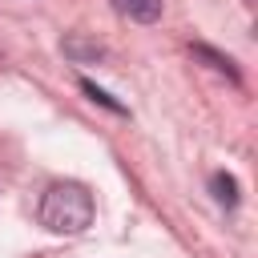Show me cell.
<instances>
[{"instance_id":"cell-4","label":"cell","mask_w":258,"mask_h":258,"mask_svg":"<svg viewBox=\"0 0 258 258\" xmlns=\"http://www.w3.org/2000/svg\"><path fill=\"white\" fill-rule=\"evenodd\" d=\"M210 189H214V198H218V206H238V181L230 177V173H214L210 177Z\"/></svg>"},{"instance_id":"cell-5","label":"cell","mask_w":258,"mask_h":258,"mask_svg":"<svg viewBox=\"0 0 258 258\" xmlns=\"http://www.w3.org/2000/svg\"><path fill=\"white\" fill-rule=\"evenodd\" d=\"M64 52L77 56V60H101V56H105L101 44H89V40H81V36H69V40H64Z\"/></svg>"},{"instance_id":"cell-2","label":"cell","mask_w":258,"mask_h":258,"mask_svg":"<svg viewBox=\"0 0 258 258\" xmlns=\"http://www.w3.org/2000/svg\"><path fill=\"white\" fill-rule=\"evenodd\" d=\"M117 16L133 20V24H153L161 20V0H109Z\"/></svg>"},{"instance_id":"cell-3","label":"cell","mask_w":258,"mask_h":258,"mask_svg":"<svg viewBox=\"0 0 258 258\" xmlns=\"http://www.w3.org/2000/svg\"><path fill=\"white\" fill-rule=\"evenodd\" d=\"M194 56H198V60H206V64H210L214 73H222V77H230L234 85L242 81V73H238V64H234V60H230L226 52H218V48H210V44H194Z\"/></svg>"},{"instance_id":"cell-6","label":"cell","mask_w":258,"mask_h":258,"mask_svg":"<svg viewBox=\"0 0 258 258\" xmlns=\"http://www.w3.org/2000/svg\"><path fill=\"white\" fill-rule=\"evenodd\" d=\"M81 89H85V93H89V97H93V101H97V105H105V109H109V113H117V117H125V113H129V109H125V105H121V101H113V97H109V93H105V89H97V85H93V81H89V77H81Z\"/></svg>"},{"instance_id":"cell-1","label":"cell","mask_w":258,"mask_h":258,"mask_svg":"<svg viewBox=\"0 0 258 258\" xmlns=\"http://www.w3.org/2000/svg\"><path fill=\"white\" fill-rule=\"evenodd\" d=\"M40 226L52 234H85L93 226V194L81 181H52L40 198Z\"/></svg>"}]
</instances>
